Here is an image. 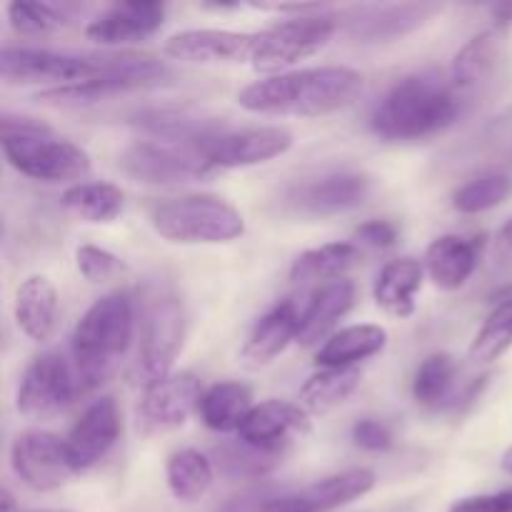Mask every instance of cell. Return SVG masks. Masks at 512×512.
<instances>
[{"label": "cell", "mask_w": 512, "mask_h": 512, "mask_svg": "<svg viewBox=\"0 0 512 512\" xmlns=\"http://www.w3.org/2000/svg\"><path fill=\"white\" fill-rule=\"evenodd\" d=\"M460 115V98L438 73L405 75L380 98L370 130L383 140H423L450 128Z\"/></svg>", "instance_id": "7a4b0ae2"}, {"label": "cell", "mask_w": 512, "mask_h": 512, "mask_svg": "<svg viewBox=\"0 0 512 512\" xmlns=\"http://www.w3.org/2000/svg\"><path fill=\"white\" fill-rule=\"evenodd\" d=\"M18 328L35 343H45L58 328V290L45 275H30L15 290Z\"/></svg>", "instance_id": "d4e9b609"}, {"label": "cell", "mask_w": 512, "mask_h": 512, "mask_svg": "<svg viewBox=\"0 0 512 512\" xmlns=\"http://www.w3.org/2000/svg\"><path fill=\"white\" fill-rule=\"evenodd\" d=\"M385 345H388V330L380 325H350L325 340L323 348L315 353V363L320 368H358V363L383 353Z\"/></svg>", "instance_id": "4316f807"}, {"label": "cell", "mask_w": 512, "mask_h": 512, "mask_svg": "<svg viewBox=\"0 0 512 512\" xmlns=\"http://www.w3.org/2000/svg\"><path fill=\"white\" fill-rule=\"evenodd\" d=\"M438 10V5L425 3H405V5H370V8L353 10L345 20V30L350 38L363 40V43H380V40H393L410 30L420 28L430 15Z\"/></svg>", "instance_id": "44dd1931"}, {"label": "cell", "mask_w": 512, "mask_h": 512, "mask_svg": "<svg viewBox=\"0 0 512 512\" xmlns=\"http://www.w3.org/2000/svg\"><path fill=\"white\" fill-rule=\"evenodd\" d=\"M165 5L153 0H138V3H118L90 20L85 35L100 45H125L140 43L158 33L165 23Z\"/></svg>", "instance_id": "ffe728a7"}, {"label": "cell", "mask_w": 512, "mask_h": 512, "mask_svg": "<svg viewBox=\"0 0 512 512\" xmlns=\"http://www.w3.org/2000/svg\"><path fill=\"white\" fill-rule=\"evenodd\" d=\"M512 195V178L505 173H483L453 193L458 213L478 215L503 205Z\"/></svg>", "instance_id": "d590c367"}, {"label": "cell", "mask_w": 512, "mask_h": 512, "mask_svg": "<svg viewBox=\"0 0 512 512\" xmlns=\"http://www.w3.org/2000/svg\"><path fill=\"white\" fill-rule=\"evenodd\" d=\"M308 433V410L293 403H283V400H265V403L253 405L248 418L240 425L238 438L253 448L285 453L295 440L305 438Z\"/></svg>", "instance_id": "e0dca14e"}, {"label": "cell", "mask_w": 512, "mask_h": 512, "mask_svg": "<svg viewBox=\"0 0 512 512\" xmlns=\"http://www.w3.org/2000/svg\"><path fill=\"white\" fill-rule=\"evenodd\" d=\"M363 93V75L345 65L270 75L240 90L238 103L248 113L320 118L348 108Z\"/></svg>", "instance_id": "6da1fadb"}, {"label": "cell", "mask_w": 512, "mask_h": 512, "mask_svg": "<svg viewBox=\"0 0 512 512\" xmlns=\"http://www.w3.org/2000/svg\"><path fill=\"white\" fill-rule=\"evenodd\" d=\"M512 348V298L500 303L493 313L488 315V320L483 323V328L475 335L473 345H470V358L475 363H495V360L503 358L505 353Z\"/></svg>", "instance_id": "8d00e7d4"}, {"label": "cell", "mask_w": 512, "mask_h": 512, "mask_svg": "<svg viewBox=\"0 0 512 512\" xmlns=\"http://www.w3.org/2000/svg\"><path fill=\"white\" fill-rule=\"evenodd\" d=\"M455 383V360L448 353H435L420 363L413 380V395L420 405L435 408L448 400Z\"/></svg>", "instance_id": "74e56055"}, {"label": "cell", "mask_w": 512, "mask_h": 512, "mask_svg": "<svg viewBox=\"0 0 512 512\" xmlns=\"http://www.w3.org/2000/svg\"><path fill=\"white\" fill-rule=\"evenodd\" d=\"M108 55H70L35 48H5L0 58V75L8 85H40L70 88L103 78Z\"/></svg>", "instance_id": "52a82bcc"}, {"label": "cell", "mask_w": 512, "mask_h": 512, "mask_svg": "<svg viewBox=\"0 0 512 512\" xmlns=\"http://www.w3.org/2000/svg\"><path fill=\"white\" fill-rule=\"evenodd\" d=\"M375 488V473L368 468L343 470L328 475L298 493L278 495L268 512H333L360 500Z\"/></svg>", "instance_id": "ac0fdd59"}, {"label": "cell", "mask_w": 512, "mask_h": 512, "mask_svg": "<svg viewBox=\"0 0 512 512\" xmlns=\"http://www.w3.org/2000/svg\"><path fill=\"white\" fill-rule=\"evenodd\" d=\"M498 240H500V248H503L505 253H512V218L503 225V228H500Z\"/></svg>", "instance_id": "f6af8a7d"}, {"label": "cell", "mask_w": 512, "mask_h": 512, "mask_svg": "<svg viewBox=\"0 0 512 512\" xmlns=\"http://www.w3.org/2000/svg\"><path fill=\"white\" fill-rule=\"evenodd\" d=\"M300 320H303V308L293 298L275 305L270 313L258 320L250 333L243 348V363L248 368H263V365L273 363L280 353L288 350L293 340H298Z\"/></svg>", "instance_id": "603a6c76"}, {"label": "cell", "mask_w": 512, "mask_h": 512, "mask_svg": "<svg viewBox=\"0 0 512 512\" xmlns=\"http://www.w3.org/2000/svg\"><path fill=\"white\" fill-rule=\"evenodd\" d=\"M63 205L68 213L85 223L105 225L123 213L125 195L113 183H80L65 190Z\"/></svg>", "instance_id": "d6a6232c"}, {"label": "cell", "mask_w": 512, "mask_h": 512, "mask_svg": "<svg viewBox=\"0 0 512 512\" xmlns=\"http://www.w3.org/2000/svg\"><path fill=\"white\" fill-rule=\"evenodd\" d=\"M135 308L130 295L110 293L95 300L73 330V370L80 393L100 388L118 370L133 340Z\"/></svg>", "instance_id": "3957f363"}, {"label": "cell", "mask_w": 512, "mask_h": 512, "mask_svg": "<svg viewBox=\"0 0 512 512\" xmlns=\"http://www.w3.org/2000/svg\"><path fill=\"white\" fill-rule=\"evenodd\" d=\"M483 238H463V235H440L428 245L425 270L440 290H460L480 265Z\"/></svg>", "instance_id": "7402d4cb"}, {"label": "cell", "mask_w": 512, "mask_h": 512, "mask_svg": "<svg viewBox=\"0 0 512 512\" xmlns=\"http://www.w3.org/2000/svg\"><path fill=\"white\" fill-rule=\"evenodd\" d=\"M120 430H123V423H120L118 403L110 395L93 400L65 438L75 473H83V470L98 465L115 448V443L120 440Z\"/></svg>", "instance_id": "9a60e30c"}, {"label": "cell", "mask_w": 512, "mask_h": 512, "mask_svg": "<svg viewBox=\"0 0 512 512\" xmlns=\"http://www.w3.org/2000/svg\"><path fill=\"white\" fill-rule=\"evenodd\" d=\"M78 393L73 365L60 353H43L25 368L15 405L25 418L50 420L65 413Z\"/></svg>", "instance_id": "8fae6325"}, {"label": "cell", "mask_w": 512, "mask_h": 512, "mask_svg": "<svg viewBox=\"0 0 512 512\" xmlns=\"http://www.w3.org/2000/svg\"><path fill=\"white\" fill-rule=\"evenodd\" d=\"M8 18L18 33H50L65 25V13L50 3H10Z\"/></svg>", "instance_id": "f35d334b"}, {"label": "cell", "mask_w": 512, "mask_h": 512, "mask_svg": "<svg viewBox=\"0 0 512 512\" xmlns=\"http://www.w3.org/2000/svg\"><path fill=\"white\" fill-rule=\"evenodd\" d=\"M353 440L358 448L370 450V453H385V450L393 448V433H390L388 425H383L380 420H358L353 425Z\"/></svg>", "instance_id": "60d3db41"}, {"label": "cell", "mask_w": 512, "mask_h": 512, "mask_svg": "<svg viewBox=\"0 0 512 512\" xmlns=\"http://www.w3.org/2000/svg\"><path fill=\"white\" fill-rule=\"evenodd\" d=\"M33 512H70V510H33Z\"/></svg>", "instance_id": "681fc988"}, {"label": "cell", "mask_w": 512, "mask_h": 512, "mask_svg": "<svg viewBox=\"0 0 512 512\" xmlns=\"http://www.w3.org/2000/svg\"><path fill=\"white\" fill-rule=\"evenodd\" d=\"M373 180L358 170H333L318 178L295 185L285 195L290 213L303 218H328V215L348 213L368 200Z\"/></svg>", "instance_id": "7c38bea8"}, {"label": "cell", "mask_w": 512, "mask_h": 512, "mask_svg": "<svg viewBox=\"0 0 512 512\" xmlns=\"http://www.w3.org/2000/svg\"><path fill=\"white\" fill-rule=\"evenodd\" d=\"M250 410H253V393L248 385L225 380L205 390L198 413L200 420L215 433H238Z\"/></svg>", "instance_id": "f1b7e54d"}, {"label": "cell", "mask_w": 512, "mask_h": 512, "mask_svg": "<svg viewBox=\"0 0 512 512\" xmlns=\"http://www.w3.org/2000/svg\"><path fill=\"white\" fill-rule=\"evenodd\" d=\"M200 400H203L200 378H195L193 373H170L145 385L140 418L153 430L180 428L200 408Z\"/></svg>", "instance_id": "2e32d148"}, {"label": "cell", "mask_w": 512, "mask_h": 512, "mask_svg": "<svg viewBox=\"0 0 512 512\" xmlns=\"http://www.w3.org/2000/svg\"><path fill=\"white\" fill-rule=\"evenodd\" d=\"M275 498L278 495L273 493V488H253L238 498L228 500L218 512H268Z\"/></svg>", "instance_id": "ee69618b"}, {"label": "cell", "mask_w": 512, "mask_h": 512, "mask_svg": "<svg viewBox=\"0 0 512 512\" xmlns=\"http://www.w3.org/2000/svg\"><path fill=\"white\" fill-rule=\"evenodd\" d=\"M3 512H13V495H10V490H3Z\"/></svg>", "instance_id": "c3c4849f"}, {"label": "cell", "mask_w": 512, "mask_h": 512, "mask_svg": "<svg viewBox=\"0 0 512 512\" xmlns=\"http://www.w3.org/2000/svg\"><path fill=\"white\" fill-rule=\"evenodd\" d=\"M255 33L235 30H183L165 40V55L183 63H250Z\"/></svg>", "instance_id": "d6986e66"}, {"label": "cell", "mask_w": 512, "mask_h": 512, "mask_svg": "<svg viewBox=\"0 0 512 512\" xmlns=\"http://www.w3.org/2000/svg\"><path fill=\"white\" fill-rule=\"evenodd\" d=\"M500 48H503V40L498 30H485L468 40L453 60V88L468 90L488 78L490 70L498 63Z\"/></svg>", "instance_id": "836d02e7"}, {"label": "cell", "mask_w": 512, "mask_h": 512, "mask_svg": "<svg viewBox=\"0 0 512 512\" xmlns=\"http://www.w3.org/2000/svg\"><path fill=\"white\" fill-rule=\"evenodd\" d=\"M355 305V285L353 280L338 278L323 283L313 293L310 303L303 308V320H300V345H315L335 328L340 318L353 310Z\"/></svg>", "instance_id": "484cf974"}, {"label": "cell", "mask_w": 512, "mask_h": 512, "mask_svg": "<svg viewBox=\"0 0 512 512\" xmlns=\"http://www.w3.org/2000/svg\"><path fill=\"white\" fill-rule=\"evenodd\" d=\"M3 153L20 175L43 183L80 180L90 173V155L35 118L5 115Z\"/></svg>", "instance_id": "277c9868"}, {"label": "cell", "mask_w": 512, "mask_h": 512, "mask_svg": "<svg viewBox=\"0 0 512 512\" xmlns=\"http://www.w3.org/2000/svg\"><path fill=\"white\" fill-rule=\"evenodd\" d=\"M335 30H338V18L323 13V10L285 20L263 33H255L250 65L260 73H278V70L290 68L298 60L323 50Z\"/></svg>", "instance_id": "8992f818"}, {"label": "cell", "mask_w": 512, "mask_h": 512, "mask_svg": "<svg viewBox=\"0 0 512 512\" xmlns=\"http://www.w3.org/2000/svg\"><path fill=\"white\" fill-rule=\"evenodd\" d=\"M285 453H270V450L253 448V445L235 440V443H223L215 448V468L225 478H263L270 470L283 463Z\"/></svg>", "instance_id": "e575fe53"}, {"label": "cell", "mask_w": 512, "mask_h": 512, "mask_svg": "<svg viewBox=\"0 0 512 512\" xmlns=\"http://www.w3.org/2000/svg\"><path fill=\"white\" fill-rule=\"evenodd\" d=\"M183 300L173 293H155L143 313V335L138 350V375L145 385L170 375L185 340Z\"/></svg>", "instance_id": "ba28073f"}, {"label": "cell", "mask_w": 512, "mask_h": 512, "mask_svg": "<svg viewBox=\"0 0 512 512\" xmlns=\"http://www.w3.org/2000/svg\"><path fill=\"white\" fill-rule=\"evenodd\" d=\"M290 145H293L290 130L263 125V128L223 130L210 143H205L203 153L213 168H250L285 155Z\"/></svg>", "instance_id": "5bb4252c"}, {"label": "cell", "mask_w": 512, "mask_h": 512, "mask_svg": "<svg viewBox=\"0 0 512 512\" xmlns=\"http://www.w3.org/2000/svg\"><path fill=\"white\" fill-rule=\"evenodd\" d=\"M135 125L153 135V140L175 145H193L205 148V143L223 133V123L218 118H210L205 113H195L188 108H163L148 110L135 118Z\"/></svg>", "instance_id": "cb8c5ba5"}, {"label": "cell", "mask_w": 512, "mask_h": 512, "mask_svg": "<svg viewBox=\"0 0 512 512\" xmlns=\"http://www.w3.org/2000/svg\"><path fill=\"white\" fill-rule=\"evenodd\" d=\"M425 263L415 258L390 260L375 280V303L393 318L415 313V295L423 288Z\"/></svg>", "instance_id": "83f0119b"}, {"label": "cell", "mask_w": 512, "mask_h": 512, "mask_svg": "<svg viewBox=\"0 0 512 512\" xmlns=\"http://www.w3.org/2000/svg\"><path fill=\"white\" fill-rule=\"evenodd\" d=\"M500 465H503L505 473L512 475V448L505 450V455H503V460H500Z\"/></svg>", "instance_id": "7dc6e473"}, {"label": "cell", "mask_w": 512, "mask_h": 512, "mask_svg": "<svg viewBox=\"0 0 512 512\" xmlns=\"http://www.w3.org/2000/svg\"><path fill=\"white\" fill-rule=\"evenodd\" d=\"M75 265H78L80 275L90 283H108L115 275L123 273V263H120L118 255L98 248V245H80L75 250Z\"/></svg>", "instance_id": "ab89813d"}, {"label": "cell", "mask_w": 512, "mask_h": 512, "mask_svg": "<svg viewBox=\"0 0 512 512\" xmlns=\"http://www.w3.org/2000/svg\"><path fill=\"white\" fill-rule=\"evenodd\" d=\"M165 478H168V488L175 500H180V503H195V500L203 498L210 490V485H213V460L205 458L200 450H178V453H173L168 458Z\"/></svg>", "instance_id": "1f68e13d"}, {"label": "cell", "mask_w": 512, "mask_h": 512, "mask_svg": "<svg viewBox=\"0 0 512 512\" xmlns=\"http://www.w3.org/2000/svg\"><path fill=\"white\" fill-rule=\"evenodd\" d=\"M448 512H512V488L493 495H473L463 498Z\"/></svg>", "instance_id": "b9f144b4"}, {"label": "cell", "mask_w": 512, "mask_h": 512, "mask_svg": "<svg viewBox=\"0 0 512 512\" xmlns=\"http://www.w3.org/2000/svg\"><path fill=\"white\" fill-rule=\"evenodd\" d=\"M493 13L503 25L512 23V5H498V8H493Z\"/></svg>", "instance_id": "bcb514c9"}, {"label": "cell", "mask_w": 512, "mask_h": 512, "mask_svg": "<svg viewBox=\"0 0 512 512\" xmlns=\"http://www.w3.org/2000/svg\"><path fill=\"white\" fill-rule=\"evenodd\" d=\"M10 465L15 475L38 493H50L68 483L75 475L68 445L58 435L45 430H25L13 440Z\"/></svg>", "instance_id": "4fadbf2b"}, {"label": "cell", "mask_w": 512, "mask_h": 512, "mask_svg": "<svg viewBox=\"0 0 512 512\" xmlns=\"http://www.w3.org/2000/svg\"><path fill=\"white\" fill-rule=\"evenodd\" d=\"M360 380H363V373L358 368H323L303 383L300 403L308 413H330L360 388Z\"/></svg>", "instance_id": "4dcf8cb0"}, {"label": "cell", "mask_w": 512, "mask_h": 512, "mask_svg": "<svg viewBox=\"0 0 512 512\" xmlns=\"http://www.w3.org/2000/svg\"><path fill=\"white\" fill-rule=\"evenodd\" d=\"M355 240L370 245V248H393L395 240H398V228L388 220H368L360 228H355Z\"/></svg>", "instance_id": "7bdbcfd3"}, {"label": "cell", "mask_w": 512, "mask_h": 512, "mask_svg": "<svg viewBox=\"0 0 512 512\" xmlns=\"http://www.w3.org/2000/svg\"><path fill=\"white\" fill-rule=\"evenodd\" d=\"M150 223L160 238L175 245H220L245 233L240 210L208 193L158 203L150 213Z\"/></svg>", "instance_id": "5b68a950"}, {"label": "cell", "mask_w": 512, "mask_h": 512, "mask_svg": "<svg viewBox=\"0 0 512 512\" xmlns=\"http://www.w3.org/2000/svg\"><path fill=\"white\" fill-rule=\"evenodd\" d=\"M363 253L353 243H328L320 248L305 250L295 258L290 268V280L293 283H310V280H338L345 278L348 270L360 263Z\"/></svg>", "instance_id": "f546056e"}, {"label": "cell", "mask_w": 512, "mask_h": 512, "mask_svg": "<svg viewBox=\"0 0 512 512\" xmlns=\"http://www.w3.org/2000/svg\"><path fill=\"white\" fill-rule=\"evenodd\" d=\"M170 75L168 65L160 63L153 55L138 53H120L108 55V70L103 78L90 80L83 85H70V88L43 90L40 100L55 105H88L98 100L110 98V95L128 93V90L153 88L160 85Z\"/></svg>", "instance_id": "30bf717a"}, {"label": "cell", "mask_w": 512, "mask_h": 512, "mask_svg": "<svg viewBox=\"0 0 512 512\" xmlns=\"http://www.w3.org/2000/svg\"><path fill=\"white\" fill-rule=\"evenodd\" d=\"M120 170L138 183L183 185L205 180L215 168L208 163L203 148L163 143V140H140L125 150L120 158Z\"/></svg>", "instance_id": "9c48e42d"}]
</instances>
